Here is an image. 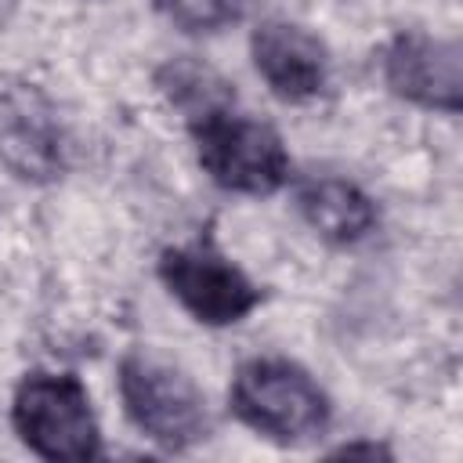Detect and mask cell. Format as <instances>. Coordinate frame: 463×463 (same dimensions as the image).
Instances as JSON below:
<instances>
[{
  "label": "cell",
  "instance_id": "obj_9",
  "mask_svg": "<svg viewBox=\"0 0 463 463\" xmlns=\"http://www.w3.org/2000/svg\"><path fill=\"white\" fill-rule=\"evenodd\" d=\"M297 210L307 228L329 246H358L380 224L376 199L347 177L318 174L297 184Z\"/></svg>",
  "mask_w": 463,
  "mask_h": 463
},
{
  "label": "cell",
  "instance_id": "obj_6",
  "mask_svg": "<svg viewBox=\"0 0 463 463\" xmlns=\"http://www.w3.org/2000/svg\"><path fill=\"white\" fill-rule=\"evenodd\" d=\"M383 87L427 112L456 116L463 105V51L456 40L402 29L380 51Z\"/></svg>",
  "mask_w": 463,
  "mask_h": 463
},
{
  "label": "cell",
  "instance_id": "obj_3",
  "mask_svg": "<svg viewBox=\"0 0 463 463\" xmlns=\"http://www.w3.org/2000/svg\"><path fill=\"white\" fill-rule=\"evenodd\" d=\"M116 387L127 420L163 452H188L213 430L199 383L152 351H127L116 365Z\"/></svg>",
  "mask_w": 463,
  "mask_h": 463
},
{
  "label": "cell",
  "instance_id": "obj_1",
  "mask_svg": "<svg viewBox=\"0 0 463 463\" xmlns=\"http://www.w3.org/2000/svg\"><path fill=\"white\" fill-rule=\"evenodd\" d=\"M228 412L275 445H304L329 430L333 402L318 380L289 358H246L228 383Z\"/></svg>",
  "mask_w": 463,
  "mask_h": 463
},
{
  "label": "cell",
  "instance_id": "obj_4",
  "mask_svg": "<svg viewBox=\"0 0 463 463\" xmlns=\"http://www.w3.org/2000/svg\"><path fill=\"white\" fill-rule=\"evenodd\" d=\"M11 427L40 459L90 463L101 456V427L90 391L76 373L29 369L11 398Z\"/></svg>",
  "mask_w": 463,
  "mask_h": 463
},
{
  "label": "cell",
  "instance_id": "obj_11",
  "mask_svg": "<svg viewBox=\"0 0 463 463\" xmlns=\"http://www.w3.org/2000/svg\"><path fill=\"white\" fill-rule=\"evenodd\" d=\"M152 7L181 33H221L242 18L239 0H152Z\"/></svg>",
  "mask_w": 463,
  "mask_h": 463
},
{
  "label": "cell",
  "instance_id": "obj_12",
  "mask_svg": "<svg viewBox=\"0 0 463 463\" xmlns=\"http://www.w3.org/2000/svg\"><path fill=\"white\" fill-rule=\"evenodd\" d=\"M391 456L383 445H376V441H369V445H358V441H347V445H340V449H333V456Z\"/></svg>",
  "mask_w": 463,
  "mask_h": 463
},
{
  "label": "cell",
  "instance_id": "obj_7",
  "mask_svg": "<svg viewBox=\"0 0 463 463\" xmlns=\"http://www.w3.org/2000/svg\"><path fill=\"white\" fill-rule=\"evenodd\" d=\"M250 58L268 90L286 105L315 101L329 83L326 43L297 22L264 18L250 33Z\"/></svg>",
  "mask_w": 463,
  "mask_h": 463
},
{
  "label": "cell",
  "instance_id": "obj_5",
  "mask_svg": "<svg viewBox=\"0 0 463 463\" xmlns=\"http://www.w3.org/2000/svg\"><path fill=\"white\" fill-rule=\"evenodd\" d=\"M156 275L166 293L210 329H224L253 315L264 300V289L213 242L210 232L192 242L166 246L156 260Z\"/></svg>",
  "mask_w": 463,
  "mask_h": 463
},
{
  "label": "cell",
  "instance_id": "obj_8",
  "mask_svg": "<svg viewBox=\"0 0 463 463\" xmlns=\"http://www.w3.org/2000/svg\"><path fill=\"white\" fill-rule=\"evenodd\" d=\"M0 163L29 184H47L65 170V137L58 116L36 87L0 94Z\"/></svg>",
  "mask_w": 463,
  "mask_h": 463
},
{
  "label": "cell",
  "instance_id": "obj_2",
  "mask_svg": "<svg viewBox=\"0 0 463 463\" xmlns=\"http://www.w3.org/2000/svg\"><path fill=\"white\" fill-rule=\"evenodd\" d=\"M195 159L203 174L221 188L235 195H275L293 177V159L282 141V134L228 105H213L192 119H184Z\"/></svg>",
  "mask_w": 463,
  "mask_h": 463
},
{
  "label": "cell",
  "instance_id": "obj_10",
  "mask_svg": "<svg viewBox=\"0 0 463 463\" xmlns=\"http://www.w3.org/2000/svg\"><path fill=\"white\" fill-rule=\"evenodd\" d=\"M156 83H159L163 98H166L184 119L199 116V112H206V109H213V105L235 101L232 83H228L217 69H210V65H203V61H195V58H188V54H184V58H170L166 65H159Z\"/></svg>",
  "mask_w": 463,
  "mask_h": 463
}]
</instances>
